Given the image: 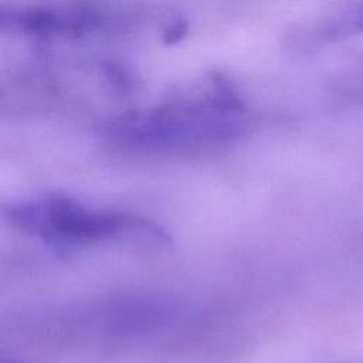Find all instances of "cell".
<instances>
[{
  "label": "cell",
  "mask_w": 363,
  "mask_h": 363,
  "mask_svg": "<svg viewBox=\"0 0 363 363\" xmlns=\"http://www.w3.org/2000/svg\"><path fill=\"white\" fill-rule=\"evenodd\" d=\"M248 126L240 96L228 82L218 79L199 98L122 113L104 126V136L132 152L190 155L224 147L240 139Z\"/></svg>",
  "instance_id": "cell-1"
},
{
  "label": "cell",
  "mask_w": 363,
  "mask_h": 363,
  "mask_svg": "<svg viewBox=\"0 0 363 363\" xmlns=\"http://www.w3.org/2000/svg\"><path fill=\"white\" fill-rule=\"evenodd\" d=\"M0 221L61 247H85L129 238L167 240L162 228L145 218L57 194L0 199Z\"/></svg>",
  "instance_id": "cell-2"
},
{
  "label": "cell",
  "mask_w": 363,
  "mask_h": 363,
  "mask_svg": "<svg viewBox=\"0 0 363 363\" xmlns=\"http://www.w3.org/2000/svg\"><path fill=\"white\" fill-rule=\"evenodd\" d=\"M122 13L96 6H0V31L34 37H82L126 24Z\"/></svg>",
  "instance_id": "cell-3"
},
{
  "label": "cell",
  "mask_w": 363,
  "mask_h": 363,
  "mask_svg": "<svg viewBox=\"0 0 363 363\" xmlns=\"http://www.w3.org/2000/svg\"><path fill=\"white\" fill-rule=\"evenodd\" d=\"M362 28H363V9L347 14L346 18L330 26L329 34L336 35V34H342V33H346L350 30H362Z\"/></svg>",
  "instance_id": "cell-4"
},
{
  "label": "cell",
  "mask_w": 363,
  "mask_h": 363,
  "mask_svg": "<svg viewBox=\"0 0 363 363\" xmlns=\"http://www.w3.org/2000/svg\"><path fill=\"white\" fill-rule=\"evenodd\" d=\"M0 363H18V362H16L13 359H9V357H4V356L0 354Z\"/></svg>",
  "instance_id": "cell-5"
}]
</instances>
